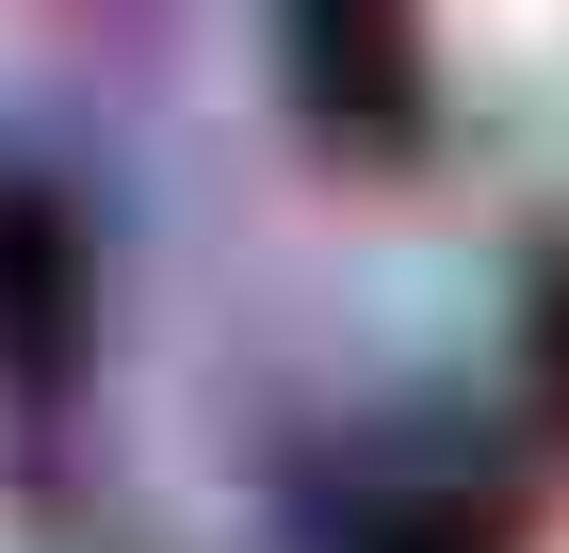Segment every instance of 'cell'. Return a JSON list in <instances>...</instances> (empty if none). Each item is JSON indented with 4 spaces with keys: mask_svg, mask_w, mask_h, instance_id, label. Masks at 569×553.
<instances>
[{
    "mask_svg": "<svg viewBox=\"0 0 569 553\" xmlns=\"http://www.w3.org/2000/svg\"><path fill=\"white\" fill-rule=\"evenodd\" d=\"M456 17H472L488 49H553V33H569V0H456Z\"/></svg>",
    "mask_w": 569,
    "mask_h": 553,
    "instance_id": "6da1fadb",
    "label": "cell"
}]
</instances>
